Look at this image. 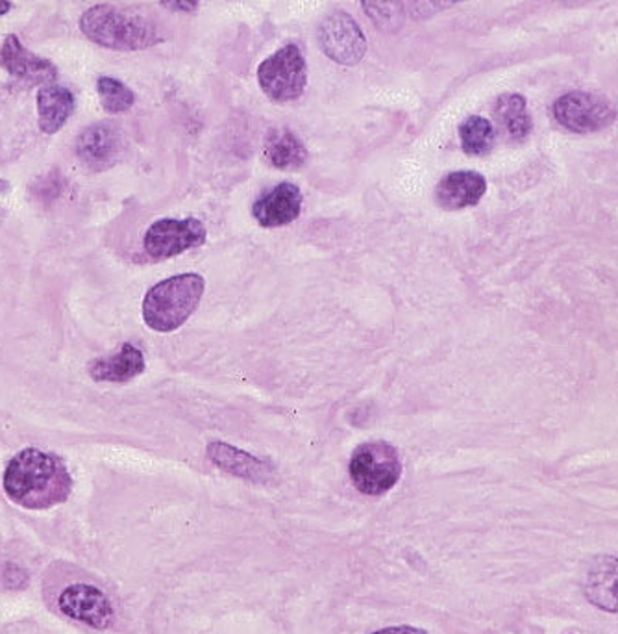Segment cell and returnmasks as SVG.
Wrapping results in <instances>:
<instances>
[{"label": "cell", "instance_id": "cell-22", "mask_svg": "<svg viewBox=\"0 0 618 634\" xmlns=\"http://www.w3.org/2000/svg\"><path fill=\"white\" fill-rule=\"evenodd\" d=\"M402 2H362V8L380 30H396L404 23Z\"/></svg>", "mask_w": 618, "mask_h": 634}, {"label": "cell", "instance_id": "cell-7", "mask_svg": "<svg viewBox=\"0 0 618 634\" xmlns=\"http://www.w3.org/2000/svg\"><path fill=\"white\" fill-rule=\"evenodd\" d=\"M317 41L326 57L341 65H356L367 52V39L356 20L343 12H331L320 21Z\"/></svg>", "mask_w": 618, "mask_h": 634}, {"label": "cell", "instance_id": "cell-16", "mask_svg": "<svg viewBox=\"0 0 618 634\" xmlns=\"http://www.w3.org/2000/svg\"><path fill=\"white\" fill-rule=\"evenodd\" d=\"M206 457L226 473H230L234 477L247 478V481H263L269 477L273 471V468L265 464L263 460L252 457L243 449L228 446L225 442H212L207 446Z\"/></svg>", "mask_w": 618, "mask_h": 634}, {"label": "cell", "instance_id": "cell-9", "mask_svg": "<svg viewBox=\"0 0 618 634\" xmlns=\"http://www.w3.org/2000/svg\"><path fill=\"white\" fill-rule=\"evenodd\" d=\"M63 614L93 629H108L113 622V607L104 592L91 584H71L58 599Z\"/></svg>", "mask_w": 618, "mask_h": 634}, {"label": "cell", "instance_id": "cell-1", "mask_svg": "<svg viewBox=\"0 0 618 634\" xmlns=\"http://www.w3.org/2000/svg\"><path fill=\"white\" fill-rule=\"evenodd\" d=\"M8 499L26 510H49L67 501L73 477L63 460L38 447L17 452L2 478Z\"/></svg>", "mask_w": 618, "mask_h": 634}, {"label": "cell", "instance_id": "cell-12", "mask_svg": "<svg viewBox=\"0 0 618 634\" xmlns=\"http://www.w3.org/2000/svg\"><path fill=\"white\" fill-rule=\"evenodd\" d=\"M0 67L26 84L49 86L50 83L56 80L58 76L56 67L49 60L26 51L20 38L12 34L7 36L4 43L0 47Z\"/></svg>", "mask_w": 618, "mask_h": 634}, {"label": "cell", "instance_id": "cell-13", "mask_svg": "<svg viewBox=\"0 0 618 634\" xmlns=\"http://www.w3.org/2000/svg\"><path fill=\"white\" fill-rule=\"evenodd\" d=\"M488 191V181L478 171H452L436 186V202L444 210L476 207Z\"/></svg>", "mask_w": 618, "mask_h": 634}, {"label": "cell", "instance_id": "cell-14", "mask_svg": "<svg viewBox=\"0 0 618 634\" xmlns=\"http://www.w3.org/2000/svg\"><path fill=\"white\" fill-rule=\"evenodd\" d=\"M583 592L589 604L618 614V559L596 557L583 573Z\"/></svg>", "mask_w": 618, "mask_h": 634}, {"label": "cell", "instance_id": "cell-19", "mask_svg": "<svg viewBox=\"0 0 618 634\" xmlns=\"http://www.w3.org/2000/svg\"><path fill=\"white\" fill-rule=\"evenodd\" d=\"M494 120L500 128L506 133L512 141H525L531 133L530 113H528V102L525 95L506 94L496 99L493 107Z\"/></svg>", "mask_w": 618, "mask_h": 634}, {"label": "cell", "instance_id": "cell-20", "mask_svg": "<svg viewBox=\"0 0 618 634\" xmlns=\"http://www.w3.org/2000/svg\"><path fill=\"white\" fill-rule=\"evenodd\" d=\"M459 141L465 154L485 157L493 151L494 141H496L493 123L480 115H470L459 126Z\"/></svg>", "mask_w": 618, "mask_h": 634}, {"label": "cell", "instance_id": "cell-6", "mask_svg": "<svg viewBox=\"0 0 618 634\" xmlns=\"http://www.w3.org/2000/svg\"><path fill=\"white\" fill-rule=\"evenodd\" d=\"M206 238V226L197 217L157 220L144 234V252L152 260H167L189 249L204 246Z\"/></svg>", "mask_w": 618, "mask_h": 634}, {"label": "cell", "instance_id": "cell-11", "mask_svg": "<svg viewBox=\"0 0 618 634\" xmlns=\"http://www.w3.org/2000/svg\"><path fill=\"white\" fill-rule=\"evenodd\" d=\"M302 212V191L291 183H281L263 194L252 204V215L265 228L291 225Z\"/></svg>", "mask_w": 618, "mask_h": 634}, {"label": "cell", "instance_id": "cell-10", "mask_svg": "<svg viewBox=\"0 0 618 634\" xmlns=\"http://www.w3.org/2000/svg\"><path fill=\"white\" fill-rule=\"evenodd\" d=\"M123 151L119 128L112 123H97L86 128L76 141V154L91 171H106L117 164Z\"/></svg>", "mask_w": 618, "mask_h": 634}, {"label": "cell", "instance_id": "cell-23", "mask_svg": "<svg viewBox=\"0 0 618 634\" xmlns=\"http://www.w3.org/2000/svg\"><path fill=\"white\" fill-rule=\"evenodd\" d=\"M370 634H428V631L413 625H393V627L380 629Z\"/></svg>", "mask_w": 618, "mask_h": 634}, {"label": "cell", "instance_id": "cell-17", "mask_svg": "<svg viewBox=\"0 0 618 634\" xmlns=\"http://www.w3.org/2000/svg\"><path fill=\"white\" fill-rule=\"evenodd\" d=\"M263 152L265 160L280 171L300 170L302 165H306L310 157L306 145L291 128H273L265 138Z\"/></svg>", "mask_w": 618, "mask_h": 634}, {"label": "cell", "instance_id": "cell-8", "mask_svg": "<svg viewBox=\"0 0 618 634\" xmlns=\"http://www.w3.org/2000/svg\"><path fill=\"white\" fill-rule=\"evenodd\" d=\"M554 115L559 125L578 134L598 133L611 125L617 117L606 99L583 91H570L557 99Z\"/></svg>", "mask_w": 618, "mask_h": 634}, {"label": "cell", "instance_id": "cell-25", "mask_svg": "<svg viewBox=\"0 0 618 634\" xmlns=\"http://www.w3.org/2000/svg\"><path fill=\"white\" fill-rule=\"evenodd\" d=\"M10 10H12V2H0V15H4Z\"/></svg>", "mask_w": 618, "mask_h": 634}, {"label": "cell", "instance_id": "cell-18", "mask_svg": "<svg viewBox=\"0 0 618 634\" xmlns=\"http://www.w3.org/2000/svg\"><path fill=\"white\" fill-rule=\"evenodd\" d=\"M75 110V95L56 84L38 91V123L45 134H56Z\"/></svg>", "mask_w": 618, "mask_h": 634}, {"label": "cell", "instance_id": "cell-4", "mask_svg": "<svg viewBox=\"0 0 618 634\" xmlns=\"http://www.w3.org/2000/svg\"><path fill=\"white\" fill-rule=\"evenodd\" d=\"M350 478L365 496H383L393 490L402 477L399 451L388 442H367L352 452Z\"/></svg>", "mask_w": 618, "mask_h": 634}, {"label": "cell", "instance_id": "cell-3", "mask_svg": "<svg viewBox=\"0 0 618 634\" xmlns=\"http://www.w3.org/2000/svg\"><path fill=\"white\" fill-rule=\"evenodd\" d=\"M206 281L199 273H181L149 289L143 299V320L156 333H175L199 308Z\"/></svg>", "mask_w": 618, "mask_h": 634}, {"label": "cell", "instance_id": "cell-5", "mask_svg": "<svg viewBox=\"0 0 618 634\" xmlns=\"http://www.w3.org/2000/svg\"><path fill=\"white\" fill-rule=\"evenodd\" d=\"M257 83L270 101L291 102L300 99L307 86V67L299 47L286 45L263 60L257 67Z\"/></svg>", "mask_w": 618, "mask_h": 634}, {"label": "cell", "instance_id": "cell-24", "mask_svg": "<svg viewBox=\"0 0 618 634\" xmlns=\"http://www.w3.org/2000/svg\"><path fill=\"white\" fill-rule=\"evenodd\" d=\"M163 8L171 10H184V12H193L199 8V2H162Z\"/></svg>", "mask_w": 618, "mask_h": 634}, {"label": "cell", "instance_id": "cell-21", "mask_svg": "<svg viewBox=\"0 0 618 634\" xmlns=\"http://www.w3.org/2000/svg\"><path fill=\"white\" fill-rule=\"evenodd\" d=\"M97 91H99L100 102L102 108L108 113H121L130 110L136 102V95L131 94V89L125 84L110 78V76H102L97 83Z\"/></svg>", "mask_w": 618, "mask_h": 634}, {"label": "cell", "instance_id": "cell-2", "mask_svg": "<svg viewBox=\"0 0 618 634\" xmlns=\"http://www.w3.org/2000/svg\"><path fill=\"white\" fill-rule=\"evenodd\" d=\"M80 30L93 43L113 51H144L163 41L156 21L113 4H97L81 13Z\"/></svg>", "mask_w": 618, "mask_h": 634}, {"label": "cell", "instance_id": "cell-15", "mask_svg": "<svg viewBox=\"0 0 618 634\" xmlns=\"http://www.w3.org/2000/svg\"><path fill=\"white\" fill-rule=\"evenodd\" d=\"M144 371L143 352L131 344H123L119 351L97 359L89 364V375L97 383H128Z\"/></svg>", "mask_w": 618, "mask_h": 634}]
</instances>
